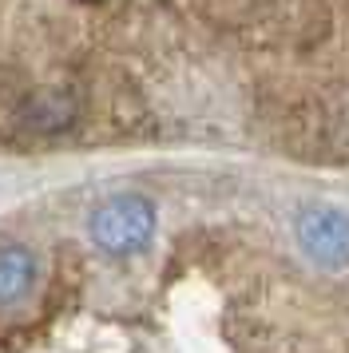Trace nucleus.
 Masks as SVG:
<instances>
[{"mask_svg": "<svg viewBox=\"0 0 349 353\" xmlns=\"http://www.w3.org/2000/svg\"><path fill=\"white\" fill-rule=\"evenodd\" d=\"M155 203L143 199V194L127 191V194H111L99 207L92 210L88 219V230H92V242L111 258H127L139 254L151 246L155 239Z\"/></svg>", "mask_w": 349, "mask_h": 353, "instance_id": "nucleus-1", "label": "nucleus"}, {"mask_svg": "<svg viewBox=\"0 0 349 353\" xmlns=\"http://www.w3.org/2000/svg\"><path fill=\"white\" fill-rule=\"evenodd\" d=\"M298 242L301 250L326 270H349V219L333 207H306L298 214Z\"/></svg>", "mask_w": 349, "mask_h": 353, "instance_id": "nucleus-2", "label": "nucleus"}, {"mask_svg": "<svg viewBox=\"0 0 349 353\" xmlns=\"http://www.w3.org/2000/svg\"><path fill=\"white\" fill-rule=\"evenodd\" d=\"M40 282V258L28 246H0V305H20Z\"/></svg>", "mask_w": 349, "mask_h": 353, "instance_id": "nucleus-3", "label": "nucleus"}]
</instances>
